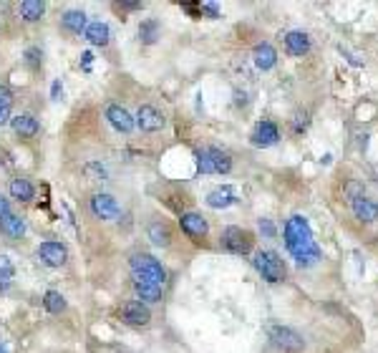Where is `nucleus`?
<instances>
[{
  "label": "nucleus",
  "mask_w": 378,
  "mask_h": 353,
  "mask_svg": "<svg viewBox=\"0 0 378 353\" xmlns=\"http://www.w3.org/2000/svg\"><path fill=\"white\" fill-rule=\"evenodd\" d=\"M283 237H285L288 253L292 255V260L298 262L300 267H313L320 262L323 250H320L315 237H313L310 222L303 214H292L290 220L285 222Z\"/></svg>",
  "instance_id": "f257e3e1"
},
{
  "label": "nucleus",
  "mask_w": 378,
  "mask_h": 353,
  "mask_svg": "<svg viewBox=\"0 0 378 353\" xmlns=\"http://www.w3.org/2000/svg\"><path fill=\"white\" fill-rule=\"evenodd\" d=\"M129 267H132V278L134 280H144V283H152V285L164 288L166 267L162 265V260H157L154 255L134 253L132 258H129Z\"/></svg>",
  "instance_id": "f03ea898"
},
{
  "label": "nucleus",
  "mask_w": 378,
  "mask_h": 353,
  "mask_svg": "<svg viewBox=\"0 0 378 353\" xmlns=\"http://www.w3.org/2000/svg\"><path fill=\"white\" fill-rule=\"evenodd\" d=\"M252 265H255V270L260 273V278L265 280V283H270V285L285 283L288 265L275 250H258V253L252 255Z\"/></svg>",
  "instance_id": "7ed1b4c3"
},
{
  "label": "nucleus",
  "mask_w": 378,
  "mask_h": 353,
  "mask_svg": "<svg viewBox=\"0 0 378 353\" xmlns=\"http://www.w3.org/2000/svg\"><path fill=\"white\" fill-rule=\"evenodd\" d=\"M197 172L202 174H230L233 169V154L219 147H202L194 152Z\"/></svg>",
  "instance_id": "20e7f679"
},
{
  "label": "nucleus",
  "mask_w": 378,
  "mask_h": 353,
  "mask_svg": "<svg viewBox=\"0 0 378 353\" xmlns=\"http://www.w3.org/2000/svg\"><path fill=\"white\" fill-rule=\"evenodd\" d=\"M219 247L230 255H250L255 250V233L247 227L230 225L219 233Z\"/></svg>",
  "instance_id": "39448f33"
},
{
  "label": "nucleus",
  "mask_w": 378,
  "mask_h": 353,
  "mask_svg": "<svg viewBox=\"0 0 378 353\" xmlns=\"http://www.w3.org/2000/svg\"><path fill=\"white\" fill-rule=\"evenodd\" d=\"M180 230L184 233V237H189L197 245H207L210 237V222L202 217L199 212H182L180 214Z\"/></svg>",
  "instance_id": "423d86ee"
},
{
  "label": "nucleus",
  "mask_w": 378,
  "mask_h": 353,
  "mask_svg": "<svg viewBox=\"0 0 378 353\" xmlns=\"http://www.w3.org/2000/svg\"><path fill=\"white\" fill-rule=\"evenodd\" d=\"M88 210H91L93 217H96V220H101V222H111V220H116V217H121L119 200H116V197H111V194H107V192L91 194V200H88Z\"/></svg>",
  "instance_id": "0eeeda50"
},
{
  "label": "nucleus",
  "mask_w": 378,
  "mask_h": 353,
  "mask_svg": "<svg viewBox=\"0 0 378 353\" xmlns=\"http://www.w3.org/2000/svg\"><path fill=\"white\" fill-rule=\"evenodd\" d=\"M348 210H351L353 220L363 227L376 225L378 222V200L376 197H371V194H363V197H359V200H353L351 205H348Z\"/></svg>",
  "instance_id": "6e6552de"
},
{
  "label": "nucleus",
  "mask_w": 378,
  "mask_h": 353,
  "mask_svg": "<svg viewBox=\"0 0 378 353\" xmlns=\"http://www.w3.org/2000/svg\"><path fill=\"white\" fill-rule=\"evenodd\" d=\"M119 318L124 320L126 326H149V320H152V311H149V306L146 303H141V300H126L124 306L119 308Z\"/></svg>",
  "instance_id": "1a4fd4ad"
},
{
  "label": "nucleus",
  "mask_w": 378,
  "mask_h": 353,
  "mask_svg": "<svg viewBox=\"0 0 378 353\" xmlns=\"http://www.w3.org/2000/svg\"><path fill=\"white\" fill-rule=\"evenodd\" d=\"M36 255H38V260L43 262V265L61 267V265H66V260H68V247L63 245V242L46 240V242H40L38 245Z\"/></svg>",
  "instance_id": "9d476101"
},
{
  "label": "nucleus",
  "mask_w": 378,
  "mask_h": 353,
  "mask_svg": "<svg viewBox=\"0 0 378 353\" xmlns=\"http://www.w3.org/2000/svg\"><path fill=\"white\" fill-rule=\"evenodd\" d=\"M267 334H270V340L275 346L285 348V351H303V348H306L303 336L288 326H270L267 328Z\"/></svg>",
  "instance_id": "9b49d317"
},
{
  "label": "nucleus",
  "mask_w": 378,
  "mask_h": 353,
  "mask_svg": "<svg viewBox=\"0 0 378 353\" xmlns=\"http://www.w3.org/2000/svg\"><path fill=\"white\" fill-rule=\"evenodd\" d=\"M136 127L141 129V132L146 134H154V132H162V129L166 127V119L164 113L159 111L157 107H152V104H141L139 111H136Z\"/></svg>",
  "instance_id": "f8f14e48"
},
{
  "label": "nucleus",
  "mask_w": 378,
  "mask_h": 353,
  "mask_svg": "<svg viewBox=\"0 0 378 353\" xmlns=\"http://www.w3.org/2000/svg\"><path fill=\"white\" fill-rule=\"evenodd\" d=\"M250 141H252V147H262V149L275 147L280 141V127L272 119H262L258 127L252 129Z\"/></svg>",
  "instance_id": "ddd939ff"
},
{
  "label": "nucleus",
  "mask_w": 378,
  "mask_h": 353,
  "mask_svg": "<svg viewBox=\"0 0 378 353\" xmlns=\"http://www.w3.org/2000/svg\"><path fill=\"white\" fill-rule=\"evenodd\" d=\"M283 43H285V54L292 56V58H303V56L310 54L313 48V38L306 31H288L283 36Z\"/></svg>",
  "instance_id": "4468645a"
},
{
  "label": "nucleus",
  "mask_w": 378,
  "mask_h": 353,
  "mask_svg": "<svg viewBox=\"0 0 378 353\" xmlns=\"http://www.w3.org/2000/svg\"><path fill=\"white\" fill-rule=\"evenodd\" d=\"M107 119L119 134H132L134 127H136V121H134V116L129 113V109L116 104V101H111L107 107Z\"/></svg>",
  "instance_id": "2eb2a0df"
},
{
  "label": "nucleus",
  "mask_w": 378,
  "mask_h": 353,
  "mask_svg": "<svg viewBox=\"0 0 378 353\" xmlns=\"http://www.w3.org/2000/svg\"><path fill=\"white\" fill-rule=\"evenodd\" d=\"M146 235H149V240L157 247H172L174 242V230L164 217H154L149 222V227H146Z\"/></svg>",
  "instance_id": "dca6fc26"
},
{
  "label": "nucleus",
  "mask_w": 378,
  "mask_h": 353,
  "mask_svg": "<svg viewBox=\"0 0 378 353\" xmlns=\"http://www.w3.org/2000/svg\"><path fill=\"white\" fill-rule=\"evenodd\" d=\"M10 129L15 132V136H20V139L28 141V139H36V136H38L40 124L33 113H18V116L10 119Z\"/></svg>",
  "instance_id": "f3484780"
},
{
  "label": "nucleus",
  "mask_w": 378,
  "mask_h": 353,
  "mask_svg": "<svg viewBox=\"0 0 378 353\" xmlns=\"http://www.w3.org/2000/svg\"><path fill=\"white\" fill-rule=\"evenodd\" d=\"M235 202H237V189L230 185L214 187L212 192L205 197V205L212 207V210H227V207H233Z\"/></svg>",
  "instance_id": "a211bd4d"
},
{
  "label": "nucleus",
  "mask_w": 378,
  "mask_h": 353,
  "mask_svg": "<svg viewBox=\"0 0 378 353\" xmlns=\"http://www.w3.org/2000/svg\"><path fill=\"white\" fill-rule=\"evenodd\" d=\"M252 61H255V66H258L260 71H270V68H275V63H278V51H275L272 43L262 40V43H258V46L252 48Z\"/></svg>",
  "instance_id": "6ab92c4d"
},
{
  "label": "nucleus",
  "mask_w": 378,
  "mask_h": 353,
  "mask_svg": "<svg viewBox=\"0 0 378 353\" xmlns=\"http://www.w3.org/2000/svg\"><path fill=\"white\" fill-rule=\"evenodd\" d=\"M86 26H88V20L84 10H66V13L61 15V28L71 36H81L86 31Z\"/></svg>",
  "instance_id": "aec40b11"
},
{
  "label": "nucleus",
  "mask_w": 378,
  "mask_h": 353,
  "mask_svg": "<svg viewBox=\"0 0 378 353\" xmlns=\"http://www.w3.org/2000/svg\"><path fill=\"white\" fill-rule=\"evenodd\" d=\"M84 36H86V40L91 43V46H109V40H111V31H109V26L104 23V20H91L86 26V31H84Z\"/></svg>",
  "instance_id": "412c9836"
},
{
  "label": "nucleus",
  "mask_w": 378,
  "mask_h": 353,
  "mask_svg": "<svg viewBox=\"0 0 378 353\" xmlns=\"http://www.w3.org/2000/svg\"><path fill=\"white\" fill-rule=\"evenodd\" d=\"M8 192H10V197H13L15 202H31L36 197V187L31 180H26V177H15V180H10V185H8Z\"/></svg>",
  "instance_id": "4be33fe9"
},
{
  "label": "nucleus",
  "mask_w": 378,
  "mask_h": 353,
  "mask_svg": "<svg viewBox=\"0 0 378 353\" xmlns=\"http://www.w3.org/2000/svg\"><path fill=\"white\" fill-rule=\"evenodd\" d=\"M132 285H134V293L139 295L141 303H159L162 293H164V288L152 285V283H144V280H134L132 278Z\"/></svg>",
  "instance_id": "5701e85b"
},
{
  "label": "nucleus",
  "mask_w": 378,
  "mask_h": 353,
  "mask_svg": "<svg viewBox=\"0 0 378 353\" xmlns=\"http://www.w3.org/2000/svg\"><path fill=\"white\" fill-rule=\"evenodd\" d=\"M0 233L6 235V237H13V240H18V237H23V235H26V220H23L20 214L10 212L6 220L0 222Z\"/></svg>",
  "instance_id": "b1692460"
},
{
  "label": "nucleus",
  "mask_w": 378,
  "mask_h": 353,
  "mask_svg": "<svg viewBox=\"0 0 378 353\" xmlns=\"http://www.w3.org/2000/svg\"><path fill=\"white\" fill-rule=\"evenodd\" d=\"M43 15H46V3H40V0H23L20 3V18L26 23H38Z\"/></svg>",
  "instance_id": "393cba45"
},
{
  "label": "nucleus",
  "mask_w": 378,
  "mask_h": 353,
  "mask_svg": "<svg viewBox=\"0 0 378 353\" xmlns=\"http://www.w3.org/2000/svg\"><path fill=\"white\" fill-rule=\"evenodd\" d=\"M10 111H13V93L6 84H0V127L10 124V119H13Z\"/></svg>",
  "instance_id": "a878e982"
},
{
  "label": "nucleus",
  "mask_w": 378,
  "mask_h": 353,
  "mask_svg": "<svg viewBox=\"0 0 378 353\" xmlns=\"http://www.w3.org/2000/svg\"><path fill=\"white\" fill-rule=\"evenodd\" d=\"M365 192V185L361 180H345L343 182V189H340V200L345 202V205H351L353 200H359V197H363Z\"/></svg>",
  "instance_id": "bb28decb"
},
{
  "label": "nucleus",
  "mask_w": 378,
  "mask_h": 353,
  "mask_svg": "<svg viewBox=\"0 0 378 353\" xmlns=\"http://www.w3.org/2000/svg\"><path fill=\"white\" fill-rule=\"evenodd\" d=\"M43 308H46L48 313L61 315L66 311V298H63L58 290H48V293L43 295Z\"/></svg>",
  "instance_id": "cd10ccee"
},
{
  "label": "nucleus",
  "mask_w": 378,
  "mask_h": 353,
  "mask_svg": "<svg viewBox=\"0 0 378 353\" xmlns=\"http://www.w3.org/2000/svg\"><path fill=\"white\" fill-rule=\"evenodd\" d=\"M139 38L144 40V43H154V40L159 38V23H157V20H141Z\"/></svg>",
  "instance_id": "c85d7f7f"
},
{
  "label": "nucleus",
  "mask_w": 378,
  "mask_h": 353,
  "mask_svg": "<svg viewBox=\"0 0 378 353\" xmlns=\"http://www.w3.org/2000/svg\"><path fill=\"white\" fill-rule=\"evenodd\" d=\"M308 124H310V119H308V113H306V111H298V113H295V116L290 119L292 134H295V136H300V134H303V132L308 129Z\"/></svg>",
  "instance_id": "c756f323"
},
{
  "label": "nucleus",
  "mask_w": 378,
  "mask_h": 353,
  "mask_svg": "<svg viewBox=\"0 0 378 353\" xmlns=\"http://www.w3.org/2000/svg\"><path fill=\"white\" fill-rule=\"evenodd\" d=\"M40 61H43V54H40L38 48H28V51H26V63H28V66L38 68Z\"/></svg>",
  "instance_id": "7c9ffc66"
},
{
  "label": "nucleus",
  "mask_w": 378,
  "mask_h": 353,
  "mask_svg": "<svg viewBox=\"0 0 378 353\" xmlns=\"http://www.w3.org/2000/svg\"><path fill=\"white\" fill-rule=\"evenodd\" d=\"M10 285H13V270H3L0 267V293H6Z\"/></svg>",
  "instance_id": "2f4dec72"
},
{
  "label": "nucleus",
  "mask_w": 378,
  "mask_h": 353,
  "mask_svg": "<svg viewBox=\"0 0 378 353\" xmlns=\"http://www.w3.org/2000/svg\"><path fill=\"white\" fill-rule=\"evenodd\" d=\"M260 233L265 235V237H275V227H272L270 220H260Z\"/></svg>",
  "instance_id": "473e14b6"
},
{
  "label": "nucleus",
  "mask_w": 378,
  "mask_h": 353,
  "mask_svg": "<svg viewBox=\"0 0 378 353\" xmlns=\"http://www.w3.org/2000/svg\"><path fill=\"white\" fill-rule=\"evenodd\" d=\"M13 212V210H10V202L6 200V197H3V194H0V222L6 220L8 214Z\"/></svg>",
  "instance_id": "72a5a7b5"
},
{
  "label": "nucleus",
  "mask_w": 378,
  "mask_h": 353,
  "mask_svg": "<svg viewBox=\"0 0 378 353\" xmlns=\"http://www.w3.org/2000/svg\"><path fill=\"white\" fill-rule=\"evenodd\" d=\"M121 8H124V10H141V3H121Z\"/></svg>",
  "instance_id": "f704fd0d"
},
{
  "label": "nucleus",
  "mask_w": 378,
  "mask_h": 353,
  "mask_svg": "<svg viewBox=\"0 0 378 353\" xmlns=\"http://www.w3.org/2000/svg\"><path fill=\"white\" fill-rule=\"evenodd\" d=\"M0 267H3V270H13V262L8 260L6 255H0Z\"/></svg>",
  "instance_id": "c9c22d12"
},
{
  "label": "nucleus",
  "mask_w": 378,
  "mask_h": 353,
  "mask_svg": "<svg viewBox=\"0 0 378 353\" xmlns=\"http://www.w3.org/2000/svg\"><path fill=\"white\" fill-rule=\"evenodd\" d=\"M81 58H84V68H86V71H88V68H91L93 54H84V56H81Z\"/></svg>",
  "instance_id": "e433bc0d"
},
{
  "label": "nucleus",
  "mask_w": 378,
  "mask_h": 353,
  "mask_svg": "<svg viewBox=\"0 0 378 353\" xmlns=\"http://www.w3.org/2000/svg\"><path fill=\"white\" fill-rule=\"evenodd\" d=\"M58 93H61V84L56 81V84H54V99H58Z\"/></svg>",
  "instance_id": "4c0bfd02"
},
{
  "label": "nucleus",
  "mask_w": 378,
  "mask_h": 353,
  "mask_svg": "<svg viewBox=\"0 0 378 353\" xmlns=\"http://www.w3.org/2000/svg\"><path fill=\"white\" fill-rule=\"evenodd\" d=\"M0 353H8V348H6V346H0Z\"/></svg>",
  "instance_id": "58836bf2"
}]
</instances>
